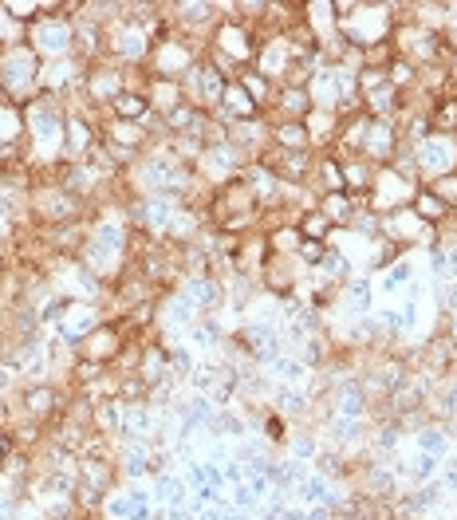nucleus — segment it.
Segmentation results:
<instances>
[{"label":"nucleus","mask_w":457,"mask_h":520,"mask_svg":"<svg viewBox=\"0 0 457 520\" xmlns=\"http://www.w3.org/2000/svg\"><path fill=\"white\" fill-rule=\"evenodd\" d=\"M64 123L67 107L60 99H32L24 107V130H28V150H32V170H52L64 162Z\"/></svg>","instance_id":"f257e3e1"},{"label":"nucleus","mask_w":457,"mask_h":520,"mask_svg":"<svg viewBox=\"0 0 457 520\" xmlns=\"http://www.w3.org/2000/svg\"><path fill=\"white\" fill-rule=\"evenodd\" d=\"M0 87H4V99L16 107H28L32 99H40V56L28 44L0 48Z\"/></svg>","instance_id":"f03ea898"},{"label":"nucleus","mask_w":457,"mask_h":520,"mask_svg":"<svg viewBox=\"0 0 457 520\" xmlns=\"http://www.w3.org/2000/svg\"><path fill=\"white\" fill-rule=\"evenodd\" d=\"M24 44L40 56V64H52V60H71L75 56V20L60 16H44L36 24H28V36Z\"/></svg>","instance_id":"7ed1b4c3"},{"label":"nucleus","mask_w":457,"mask_h":520,"mask_svg":"<svg viewBox=\"0 0 457 520\" xmlns=\"http://www.w3.org/2000/svg\"><path fill=\"white\" fill-rule=\"evenodd\" d=\"M414 166H418V182L430 186L446 174L457 170V134H430L414 146Z\"/></svg>","instance_id":"20e7f679"},{"label":"nucleus","mask_w":457,"mask_h":520,"mask_svg":"<svg viewBox=\"0 0 457 520\" xmlns=\"http://www.w3.org/2000/svg\"><path fill=\"white\" fill-rule=\"evenodd\" d=\"M418 190V182L414 178H406V174H398L394 166H383V170H375V182H371V190H367V209H375L379 217L383 213H394V209H402V205H410V197Z\"/></svg>","instance_id":"39448f33"},{"label":"nucleus","mask_w":457,"mask_h":520,"mask_svg":"<svg viewBox=\"0 0 457 520\" xmlns=\"http://www.w3.org/2000/svg\"><path fill=\"white\" fill-rule=\"evenodd\" d=\"M182 87H186V99L194 103L197 111H217L221 107V95H225V87H229V75L225 71H217V67L209 64V60H197L190 67V75L182 79Z\"/></svg>","instance_id":"423d86ee"},{"label":"nucleus","mask_w":457,"mask_h":520,"mask_svg":"<svg viewBox=\"0 0 457 520\" xmlns=\"http://www.w3.org/2000/svg\"><path fill=\"white\" fill-rule=\"evenodd\" d=\"M123 91H127V67L111 64V60L87 67V79H83V103H87L91 111H95V107H111Z\"/></svg>","instance_id":"0eeeda50"},{"label":"nucleus","mask_w":457,"mask_h":520,"mask_svg":"<svg viewBox=\"0 0 457 520\" xmlns=\"http://www.w3.org/2000/svg\"><path fill=\"white\" fill-rule=\"evenodd\" d=\"M379 237H387V241L402 245V249H414V245H434V241H438V229L426 225L410 205H402V209H394V213H383V233H379Z\"/></svg>","instance_id":"6e6552de"},{"label":"nucleus","mask_w":457,"mask_h":520,"mask_svg":"<svg viewBox=\"0 0 457 520\" xmlns=\"http://www.w3.org/2000/svg\"><path fill=\"white\" fill-rule=\"evenodd\" d=\"M107 324V312H103V304H87V300H75L71 308H67V316L60 320V324L52 327L60 339H64L67 347H83L99 327Z\"/></svg>","instance_id":"1a4fd4ad"},{"label":"nucleus","mask_w":457,"mask_h":520,"mask_svg":"<svg viewBox=\"0 0 457 520\" xmlns=\"http://www.w3.org/2000/svg\"><path fill=\"white\" fill-rule=\"evenodd\" d=\"M67 394L56 383H24L20 394H16V406H20V414L24 418H32V422H40V426H48L60 410H64Z\"/></svg>","instance_id":"9d476101"},{"label":"nucleus","mask_w":457,"mask_h":520,"mask_svg":"<svg viewBox=\"0 0 457 520\" xmlns=\"http://www.w3.org/2000/svg\"><path fill=\"white\" fill-rule=\"evenodd\" d=\"M83 79H87V64H79L75 56L71 60L40 64V95H48V99H60L67 91L83 95Z\"/></svg>","instance_id":"9b49d317"},{"label":"nucleus","mask_w":457,"mask_h":520,"mask_svg":"<svg viewBox=\"0 0 457 520\" xmlns=\"http://www.w3.org/2000/svg\"><path fill=\"white\" fill-rule=\"evenodd\" d=\"M296 56H300V52L288 44V36H264L261 48H257V60H253V67L261 71L268 83H276V87H280Z\"/></svg>","instance_id":"f8f14e48"},{"label":"nucleus","mask_w":457,"mask_h":520,"mask_svg":"<svg viewBox=\"0 0 457 520\" xmlns=\"http://www.w3.org/2000/svg\"><path fill=\"white\" fill-rule=\"evenodd\" d=\"M398 150H402L398 127L371 119V130H367V142H363V154H359V158H367L375 170H383V166H391L394 158H398Z\"/></svg>","instance_id":"ddd939ff"},{"label":"nucleus","mask_w":457,"mask_h":520,"mask_svg":"<svg viewBox=\"0 0 457 520\" xmlns=\"http://www.w3.org/2000/svg\"><path fill=\"white\" fill-rule=\"evenodd\" d=\"M335 304L347 312V320H367V316H375V276H367V272L351 276V280L343 284V292H339Z\"/></svg>","instance_id":"4468645a"},{"label":"nucleus","mask_w":457,"mask_h":520,"mask_svg":"<svg viewBox=\"0 0 457 520\" xmlns=\"http://www.w3.org/2000/svg\"><path fill=\"white\" fill-rule=\"evenodd\" d=\"M221 123H253V119H264V111L257 107V99L241 87V79H229V87H225V95H221V107L213 111Z\"/></svg>","instance_id":"2eb2a0df"},{"label":"nucleus","mask_w":457,"mask_h":520,"mask_svg":"<svg viewBox=\"0 0 457 520\" xmlns=\"http://www.w3.org/2000/svg\"><path fill=\"white\" fill-rule=\"evenodd\" d=\"M178 288L194 300L197 316H221L225 312V284L217 276H186Z\"/></svg>","instance_id":"dca6fc26"},{"label":"nucleus","mask_w":457,"mask_h":520,"mask_svg":"<svg viewBox=\"0 0 457 520\" xmlns=\"http://www.w3.org/2000/svg\"><path fill=\"white\" fill-rule=\"evenodd\" d=\"M327 402H331V414H335V418L371 422V398L363 394L359 379H347V383H339V387L327 394Z\"/></svg>","instance_id":"f3484780"},{"label":"nucleus","mask_w":457,"mask_h":520,"mask_svg":"<svg viewBox=\"0 0 457 520\" xmlns=\"http://www.w3.org/2000/svg\"><path fill=\"white\" fill-rule=\"evenodd\" d=\"M146 387L154 390L162 379H170V347L166 343H158L154 335L142 343V355H138V371H134Z\"/></svg>","instance_id":"a211bd4d"},{"label":"nucleus","mask_w":457,"mask_h":520,"mask_svg":"<svg viewBox=\"0 0 457 520\" xmlns=\"http://www.w3.org/2000/svg\"><path fill=\"white\" fill-rule=\"evenodd\" d=\"M127 343H131V339H127L119 327L103 324L99 331H95V335H91V339H87V343H83V347H79V355H83V359H95V363H107V367H111Z\"/></svg>","instance_id":"6ab92c4d"},{"label":"nucleus","mask_w":457,"mask_h":520,"mask_svg":"<svg viewBox=\"0 0 457 520\" xmlns=\"http://www.w3.org/2000/svg\"><path fill=\"white\" fill-rule=\"evenodd\" d=\"M312 95L308 87H276V99L268 107V119H292V123H304L312 115Z\"/></svg>","instance_id":"aec40b11"},{"label":"nucleus","mask_w":457,"mask_h":520,"mask_svg":"<svg viewBox=\"0 0 457 520\" xmlns=\"http://www.w3.org/2000/svg\"><path fill=\"white\" fill-rule=\"evenodd\" d=\"M107 119H119V123H134V127H150L154 119V107L146 99V91H123L111 107H107Z\"/></svg>","instance_id":"412c9836"},{"label":"nucleus","mask_w":457,"mask_h":520,"mask_svg":"<svg viewBox=\"0 0 457 520\" xmlns=\"http://www.w3.org/2000/svg\"><path fill=\"white\" fill-rule=\"evenodd\" d=\"M268 406L276 410V414H284V418H296V422H304V418H312V406H316V398L308 394L304 387H276L272 390V398H268Z\"/></svg>","instance_id":"4be33fe9"},{"label":"nucleus","mask_w":457,"mask_h":520,"mask_svg":"<svg viewBox=\"0 0 457 520\" xmlns=\"http://www.w3.org/2000/svg\"><path fill=\"white\" fill-rule=\"evenodd\" d=\"M146 99H150L154 115H170L174 107L190 103V99H186V87H182L178 79H154V75H150V83H146Z\"/></svg>","instance_id":"5701e85b"},{"label":"nucleus","mask_w":457,"mask_h":520,"mask_svg":"<svg viewBox=\"0 0 457 520\" xmlns=\"http://www.w3.org/2000/svg\"><path fill=\"white\" fill-rule=\"evenodd\" d=\"M229 339H225V327H221V320L217 316H201L190 331H186V347L190 351H217V347H225Z\"/></svg>","instance_id":"b1692460"},{"label":"nucleus","mask_w":457,"mask_h":520,"mask_svg":"<svg viewBox=\"0 0 457 520\" xmlns=\"http://www.w3.org/2000/svg\"><path fill=\"white\" fill-rule=\"evenodd\" d=\"M115 465H119V477H123V481H142L146 469H150V446H146V442H119Z\"/></svg>","instance_id":"393cba45"},{"label":"nucleus","mask_w":457,"mask_h":520,"mask_svg":"<svg viewBox=\"0 0 457 520\" xmlns=\"http://www.w3.org/2000/svg\"><path fill=\"white\" fill-rule=\"evenodd\" d=\"M410 209H414L426 225H434V229H438V225H446V221H450V213H454V209L434 194L430 186H418V190H414V197H410Z\"/></svg>","instance_id":"a878e982"},{"label":"nucleus","mask_w":457,"mask_h":520,"mask_svg":"<svg viewBox=\"0 0 457 520\" xmlns=\"http://www.w3.org/2000/svg\"><path fill=\"white\" fill-rule=\"evenodd\" d=\"M414 280H418V268H414V260H410V257L394 260L387 272H379V280H375V296H394V292H406Z\"/></svg>","instance_id":"bb28decb"},{"label":"nucleus","mask_w":457,"mask_h":520,"mask_svg":"<svg viewBox=\"0 0 457 520\" xmlns=\"http://www.w3.org/2000/svg\"><path fill=\"white\" fill-rule=\"evenodd\" d=\"M268 375L276 379V387H304V383H308V367H304V359L292 355V351H280V355L268 363Z\"/></svg>","instance_id":"cd10ccee"},{"label":"nucleus","mask_w":457,"mask_h":520,"mask_svg":"<svg viewBox=\"0 0 457 520\" xmlns=\"http://www.w3.org/2000/svg\"><path fill=\"white\" fill-rule=\"evenodd\" d=\"M320 209H324V217L335 225V229H347V225H351V217L363 209V201H359V197H351L347 190H335V194L320 197Z\"/></svg>","instance_id":"c85d7f7f"},{"label":"nucleus","mask_w":457,"mask_h":520,"mask_svg":"<svg viewBox=\"0 0 457 520\" xmlns=\"http://www.w3.org/2000/svg\"><path fill=\"white\" fill-rule=\"evenodd\" d=\"M123 414H127V406H123L119 398H103V402H95L91 430H95V434H107V438H123Z\"/></svg>","instance_id":"c756f323"},{"label":"nucleus","mask_w":457,"mask_h":520,"mask_svg":"<svg viewBox=\"0 0 457 520\" xmlns=\"http://www.w3.org/2000/svg\"><path fill=\"white\" fill-rule=\"evenodd\" d=\"M414 450L418 454H434V457H450L454 450V438H450V426L446 422H430L414 434Z\"/></svg>","instance_id":"7c9ffc66"},{"label":"nucleus","mask_w":457,"mask_h":520,"mask_svg":"<svg viewBox=\"0 0 457 520\" xmlns=\"http://www.w3.org/2000/svg\"><path fill=\"white\" fill-rule=\"evenodd\" d=\"M268 123H272V134H268L272 146H280V150H312V138H308L304 123H292V119H268Z\"/></svg>","instance_id":"2f4dec72"},{"label":"nucleus","mask_w":457,"mask_h":520,"mask_svg":"<svg viewBox=\"0 0 457 520\" xmlns=\"http://www.w3.org/2000/svg\"><path fill=\"white\" fill-rule=\"evenodd\" d=\"M371 182H375V166H371L367 158H347V162H343V190L351 197L367 201Z\"/></svg>","instance_id":"473e14b6"},{"label":"nucleus","mask_w":457,"mask_h":520,"mask_svg":"<svg viewBox=\"0 0 457 520\" xmlns=\"http://www.w3.org/2000/svg\"><path fill=\"white\" fill-rule=\"evenodd\" d=\"M434 134H457V91H446L438 99H430V111H426Z\"/></svg>","instance_id":"72a5a7b5"},{"label":"nucleus","mask_w":457,"mask_h":520,"mask_svg":"<svg viewBox=\"0 0 457 520\" xmlns=\"http://www.w3.org/2000/svg\"><path fill=\"white\" fill-rule=\"evenodd\" d=\"M284 450H288V457H292V461H304V465H312V461H316V454H320L324 446H320V434H316V430H292V434H288V442H284Z\"/></svg>","instance_id":"f704fd0d"},{"label":"nucleus","mask_w":457,"mask_h":520,"mask_svg":"<svg viewBox=\"0 0 457 520\" xmlns=\"http://www.w3.org/2000/svg\"><path fill=\"white\" fill-rule=\"evenodd\" d=\"M438 473H442V457L414 450V457L406 461V481L410 485H430V481H438Z\"/></svg>","instance_id":"c9c22d12"},{"label":"nucleus","mask_w":457,"mask_h":520,"mask_svg":"<svg viewBox=\"0 0 457 520\" xmlns=\"http://www.w3.org/2000/svg\"><path fill=\"white\" fill-rule=\"evenodd\" d=\"M296 229H300L304 241H331V233H335V225L324 217V209H308V213H300V217H296Z\"/></svg>","instance_id":"e433bc0d"},{"label":"nucleus","mask_w":457,"mask_h":520,"mask_svg":"<svg viewBox=\"0 0 457 520\" xmlns=\"http://www.w3.org/2000/svg\"><path fill=\"white\" fill-rule=\"evenodd\" d=\"M430 190H434V194H438L442 201H446V205H450V209H454V205H457V170H454V174H446V178H438V182H430Z\"/></svg>","instance_id":"4c0bfd02"},{"label":"nucleus","mask_w":457,"mask_h":520,"mask_svg":"<svg viewBox=\"0 0 457 520\" xmlns=\"http://www.w3.org/2000/svg\"><path fill=\"white\" fill-rule=\"evenodd\" d=\"M438 485L446 493H457V457H442V473H438Z\"/></svg>","instance_id":"58836bf2"},{"label":"nucleus","mask_w":457,"mask_h":520,"mask_svg":"<svg viewBox=\"0 0 457 520\" xmlns=\"http://www.w3.org/2000/svg\"><path fill=\"white\" fill-rule=\"evenodd\" d=\"M12 213H16V205H12L8 197H0V241H4V237L12 241ZM0 249H4V245H0Z\"/></svg>","instance_id":"ea45409f"},{"label":"nucleus","mask_w":457,"mask_h":520,"mask_svg":"<svg viewBox=\"0 0 457 520\" xmlns=\"http://www.w3.org/2000/svg\"><path fill=\"white\" fill-rule=\"evenodd\" d=\"M438 296H442V312H446V316H457V280H446V284L438 288Z\"/></svg>","instance_id":"a19ab883"},{"label":"nucleus","mask_w":457,"mask_h":520,"mask_svg":"<svg viewBox=\"0 0 457 520\" xmlns=\"http://www.w3.org/2000/svg\"><path fill=\"white\" fill-rule=\"evenodd\" d=\"M16 454V446H12V438H8V430H0V469L8 465V457Z\"/></svg>","instance_id":"79ce46f5"},{"label":"nucleus","mask_w":457,"mask_h":520,"mask_svg":"<svg viewBox=\"0 0 457 520\" xmlns=\"http://www.w3.org/2000/svg\"><path fill=\"white\" fill-rule=\"evenodd\" d=\"M446 276L457 280V245H446Z\"/></svg>","instance_id":"37998d69"},{"label":"nucleus","mask_w":457,"mask_h":520,"mask_svg":"<svg viewBox=\"0 0 457 520\" xmlns=\"http://www.w3.org/2000/svg\"><path fill=\"white\" fill-rule=\"evenodd\" d=\"M12 383H16V379H12V371H8L4 363H0V398H8V390H12Z\"/></svg>","instance_id":"c03bdc74"},{"label":"nucleus","mask_w":457,"mask_h":520,"mask_svg":"<svg viewBox=\"0 0 457 520\" xmlns=\"http://www.w3.org/2000/svg\"><path fill=\"white\" fill-rule=\"evenodd\" d=\"M450 438H454V446H457V414L450 418Z\"/></svg>","instance_id":"a18cd8bd"},{"label":"nucleus","mask_w":457,"mask_h":520,"mask_svg":"<svg viewBox=\"0 0 457 520\" xmlns=\"http://www.w3.org/2000/svg\"><path fill=\"white\" fill-rule=\"evenodd\" d=\"M398 520H422V517H398Z\"/></svg>","instance_id":"49530a36"},{"label":"nucleus","mask_w":457,"mask_h":520,"mask_svg":"<svg viewBox=\"0 0 457 520\" xmlns=\"http://www.w3.org/2000/svg\"><path fill=\"white\" fill-rule=\"evenodd\" d=\"M454 217H457V205H454Z\"/></svg>","instance_id":"de8ad7c7"}]
</instances>
